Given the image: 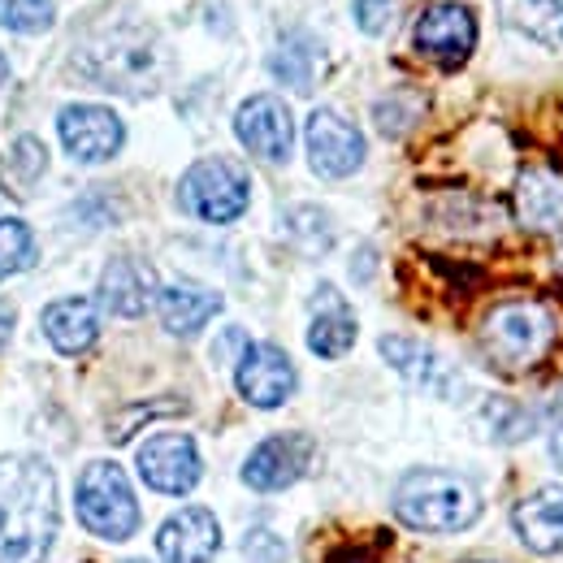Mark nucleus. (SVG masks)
<instances>
[{
  "label": "nucleus",
  "instance_id": "a878e982",
  "mask_svg": "<svg viewBox=\"0 0 563 563\" xmlns=\"http://www.w3.org/2000/svg\"><path fill=\"white\" fill-rule=\"evenodd\" d=\"M482 421H486V429L494 433V442H525V438L538 429V417L525 412V408L511 404V399H490V404L482 408Z\"/></svg>",
  "mask_w": 563,
  "mask_h": 563
},
{
  "label": "nucleus",
  "instance_id": "c85d7f7f",
  "mask_svg": "<svg viewBox=\"0 0 563 563\" xmlns=\"http://www.w3.org/2000/svg\"><path fill=\"white\" fill-rule=\"evenodd\" d=\"M355 22L364 35H382L395 22V0H355Z\"/></svg>",
  "mask_w": 563,
  "mask_h": 563
},
{
  "label": "nucleus",
  "instance_id": "1a4fd4ad",
  "mask_svg": "<svg viewBox=\"0 0 563 563\" xmlns=\"http://www.w3.org/2000/svg\"><path fill=\"white\" fill-rule=\"evenodd\" d=\"M295 382H299L295 377V364H290V355L282 352L278 343H247L243 355H239V364H234L239 395L252 408H261V412L282 408L295 395Z\"/></svg>",
  "mask_w": 563,
  "mask_h": 563
},
{
  "label": "nucleus",
  "instance_id": "6ab92c4d",
  "mask_svg": "<svg viewBox=\"0 0 563 563\" xmlns=\"http://www.w3.org/2000/svg\"><path fill=\"white\" fill-rule=\"evenodd\" d=\"M156 312H161V325L169 334L191 339L221 312V295L209 290V286H196V282H174V286H161Z\"/></svg>",
  "mask_w": 563,
  "mask_h": 563
},
{
  "label": "nucleus",
  "instance_id": "dca6fc26",
  "mask_svg": "<svg viewBox=\"0 0 563 563\" xmlns=\"http://www.w3.org/2000/svg\"><path fill=\"white\" fill-rule=\"evenodd\" d=\"M516 538L547 560H563V486H542L511 507Z\"/></svg>",
  "mask_w": 563,
  "mask_h": 563
},
{
  "label": "nucleus",
  "instance_id": "9b49d317",
  "mask_svg": "<svg viewBox=\"0 0 563 563\" xmlns=\"http://www.w3.org/2000/svg\"><path fill=\"white\" fill-rule=\"evenodd\" d=\"M57 131H62L66 152H70L74 161H82V165H104L126 143L122 118L113 109H104V104H70V109H62Z\"/></svg>",
  "mask_w": 563,
  "mask_h": 563
},
{
  "label": "nucleus",
  "instance_id": "473e14b6",
  "mask_svg": "<svg viewBox=\"0 0 563 563\" xmlns=\"http://www.w3.org/2000/svg\"><path fill=\"white\" fill-rule=\"evenodd\" d=\"M126 563H147V560H126Z\"/></svg>",
  "mask_w": 563,
  "mask_h": 563
},
{
  "label": "nucleus",
  "instance_id": "72a5a7b5",
  "mask_svg": "<svg viewBox=\"0 0 563 563\" xmlns=\"http://www.w3.org/2000/svg\"><path fill=\"white\" fill-rule=\"evenodd\" d=\"M477 563H486V560H477Z\"/></svg>",
  "mask_w": 563,
  "mask_h": 563
},
{
  "label": "nucleus",
  "instance_id": "f257e3e1",
  "mask_svg": "<svg viewBox=\"0 0 563 563\" xmlns=\"http://www.w3.org/2000/svg\"><path fill=\"white\" fill-rule=\"evenodd\" d=\"M57 542V477L40 455H0V563H44Z\"/></svg>",
  "mask_w": 563,
  "mask_h": 563
},
{
  "label": "nucleus",
  "instance_id": "bb28decb",
  "mask_svg": "<svg viewBox=\"0 0 563 563\" xmlns=\"http://www.w3.org/2000/svg\"><path fill=\"white\" fill-rule=\"evenodd\" d=\"M0 26L18 35H40L53 26V0H0Z\"/></svg>",
  "mask_w": 563,
  "mask_h": 563
},
{
  "label": "nucleus",
  "instance_id": "ddd939ff",
  "mask_svg": "<svg viewBox=\"0 0 563 563\" xmlns=\"http://www.w3.org/2000/svg\"><path fill=\"white\" fill-rule=\"evenodd\" d=\"M312 464V438L303 433H274L243 460V486L261 494H278L295 486Z\"/></svg>",
  "mask_w": 563,
  "mask_h": 563
},
{
  "label": "nucleus",
  "instance_id": "20e7f679",
  "mask_svg": "<svg viewBox=\"0 0 563 563\" xmlns=\"http://www.w3.org/2000/svg\"><path fill=\"white\" fill-rule=\"evenodd\" d=\"M74 511L78 525L100 542H126L140 529V498L122 464L96 460L74 482Z\"/></svg>",
  "mask_w": 563,
  "mask_h": 563
},
{
  "label": "nucleus",
  "instance_id": "c756f323",
  "mask_svg": "<svg viewBox=\"0 0 563 563\" xmlns=\"http://www.w3.org/2000/svg\"><path fill=\"white\" fill-rule=\"evenodd\" d=\"M13 321H18V317H13V303H9V299H0V347L13 339Z\"/></svg>",
  "mask_w": 563,
  "mask_h": 563
},
{
  "label": "nucleus",
  "instance_id": "39448f33",
  "mask_svg": "<svg viewBox=\"0 0 563 563\" xmlns=\"http://www.w3.org/2000/svg\"><path fill=\"white\" fill-rule=\"evenodd\" d=\"M555 343V321L538 303H498L482 325V352L498 373L533 368Z\"/></svg>",
  "mask_w": 563,
  "mask_h": 563
},
{
  "label": "nucleus",
  "instance_id": "423d86ee",
  "mask_svg": "<svg viewBox=\"0 0 563 563\" xmlns=\"http://www.w3.org/2000/svg\"><path fill=\"white\" fill-rule=\"evenodd\" d=\"M247 200H252V178L239 161L230 156H205L196 161L183 183H178V205L209 221V225H230L247 212Z\"/></svg>",
  "mask_w": 563,
  "mask_h": 563
},
{
  "label": "nucleus",
  "instance_id": "cd10ccee",
  "mask_svg": "<svg viewBox=\"0 0 563 563\" xmlns=\"http://www.w3.org/2000/svg\"><path fill=\"white\" fill-rule=\"evenodd\" d=\"M243 555L252 563H286V542H282L274 529H252L247 538H243Z\"/></svg>",
  "mask_w": 563,
  "mask_h": 563
},
{
  "label": "nucleus",
  "instance_id": "f8f14e48",
  "mask_svg": "<svg viewBox=\"0 0 563 563\" xmlns=\"http://www.w3.org/2000/svg\"><path fill=\"white\" fill-rule=\"evenodd\" d=\"M308 161L321 178H347L364 165V135L334 109H317L308 118Z\"/></svg>",
  "mask_w": 563,
  "mask_h": 563
},
{
  "label": "nucleus",
  "instance_id": "0eeeda50",
  "mask_svg": "<svg viewBox=\"0 0 563 563\" xmlns=\"http://www.w3.org/2000/svg\"><path fill=\"white\" fill-rule=\"evenodd\" d=\"M143 486L156 494H191L205 477V460L196 438L187 433H152L135 455Z\"/></svg>",
  "mask_w": 563,
  "mask_h": 563
},
{
  "label": "nucleus",
  "instance_id": "9d476101",
  "mask_svg": "<svg viewBox=\"0 0 563 563\" xmlns=\"http://www.w3.org/2000/svg\"><path fill=\"white\" fill-rule=\"evenodd\" d=\"M234 135L252 156L282 165V161H290V147H295V118L269 91L265 96H247L239 104V113H234Z\"/></svg>",
  "mask_w": 563,
  "mask_h": 563
},
{
  "label": "nucleus",
  "instance_id": "4be33fe9",
  "mask_svg": "<svg viewBox=\"0 0 563 563\" xmlns=\"http://www.w3.org/2000/svg\"><path fill=\"white\" fill-rule=\"evenodd\" d=\"M498 13L525 40L563 48V0H498Z\"/></svg>",
  "mask_w": 563,
  "mask_h": 563
},
{
  "label": "nucleus",
  "instance_id": "6e6552de",
  "mask_svg": "<svg viewBox=\"0 0 563 563\" xmlns=\"http://www.w3.org/2000/svg\"><path fill=\"white\" fill-rule=\"evenodd\" d=\"M412 44L421 57L438 62V66H464L477 48V18L460 0H438L417 18Z\"/></svg>",
  "mask_w": 563,
  "mask_h": 563
},
{
  "label": "nucleus",
  "instance_id": "5701e85b",
  "mask_svg": "<svg viewBox=\"0 0 563 563\" xmlns=\"http://www.w3.org/2000/svg\"><path fill=\"white\" fill-rule=\"evenodd\" d=\"M317 66H321V44L308 35V31H290L282 35V44L269 57V70L278 82H286L290 91H312L317 87Z\"/></svg>",
  "mask_w": 563,
  "mask_h": 563
},
{
  "label": "nucleus",
  "instance_id": "2f4dec72",
  "mask_svg": "<svg viewBox=\"0 0 563 563\" xmlns=\"http://www.w3.org/2000/svg\"><path fill=\"white\" fill-rule=\"evenodd\" d=\"M4 78H9V62H4V53H0V87H4Z\"/></svg>",
  "mask_w": 563,
  "mask_h": 563
},
{
  "label": "nucleus",
  "instance_id": "4468645a",
  "mask_svg": "<svg viewBox=\"0 0 563 563\" xmlns=\"http://www.w3.org/2000/svg\"><path fill=\"white\" fill-rule=\"evenodd\" d=\"M221 551V525L209 507H183L156 529V555L165 563H212Z\"/></svg>",
  "mask_w": 563,
  "mask_h": 563
},
{
  "label": "nucleus",
  "instance_id": "2eb2a0df",
  "mask_svg": "<svg viewBox=\"0 0 563 563\" xmlns=\"http://www.w3.org/2000/svg\"><path fill=\"white\" fill-rule=\"evenodd\" d=\"M377 347H382V360H386V364H390L408 386H417V390H424V395H442V399H451V395L460 390L455 368L433 352L429 343H421V339L386 334Z\"/></svg>",
  "mask_w": 563,
  "mask_h": 563
},
{
  "label": "nucleus",
  "instance_id": "7c9ffc66",
  "mask_svg": "<svg viewBox=\"0 0 563 563\" xmlns=\"http://www.w3.org/2000/svg\"><path fill=\"white\" fill-rule=\"evenodd\" d=\"M547 446H551V460H555V468H563V421L551 429V442H547Z\"/></svg>",
  "mask_w": 563,
  "mask_h": 563
},
{
  "label": "nucleus",
  "instance_id": "aec40b11",
  "mask_svg": "<svg viewBox=\"0 0 563 563\" xmlns=\"http://www.w3.org/2000/svg\"><path fill=\"white\" fill-rule=\"evenodd\" d=\"M516 217L529 230H560L563 225V178L555 169L529 165L516 178Z\"/></svg>",
  "mask_w": 563,
  "mask_h": 563
},
{
  "label": "nucleus",
  "instance_id": "f3484780",
  "mask_svg": "<svg viewBox=\"0 0 563 563\" xmlns=\"http://www.w3.org/2000/svg\"><path fill=\"white\" fill-rule=\"evenodd\" d=\"M156 295H161L156 274L140 256H113L104 265V274H100V303L113 317H143Z\"/></svg>",
  "mask_w": 563,
  "mask_h": 563
},
{
  "label": "nucleus",
  "instance_id": "f03ea898",
  "mask_svg": "<svg viewBox=\"0 0 563 563\" xmlns=\"http://www.w3.org/2000/svg\"><path fill=\"white\" fill-rule=\"evenodd\" d=\"M78 70L109 91L147 96L169 70V53L156 31L140 22H118L109 31H96L87 44H78Z\"/></svg>",
  "mask_w": 563,
  "mask_h": 563
},
{
  "label": "nucleus",
  "instance_id": "a211bd4d",
  "mask_svg": "<svg viewBox=\"0 0 563 563\" xmlns=\"http://www.w3.org/2000/svg\"><path fill=\"white\" fill-rule=\"evenodd\" d=\"M355 312L334 286H317L312 295V321H308V347L321 360H339L355 347Z\"/></svg>",
  "mask_w": 563,
  "mask_h": 563
},
{
  "label": "nucleus",
  "instance_id": "7ed1b4c3",
  "mask_svg": "<svg viewBox=\"0 0 563 563\" xmlns=\"http://www.w3.org/2000/svg\"><path fill=\"white\" fill-rule=\"evenodd\" d=\"M482 511L486 503L477 486L442 468H412L395 486V516L417 533H464Z\"/></svg>",
  "mask_w": 563,
  "mask_h": 563
},
{
  "label": "nucleus",
  "instance_id": "393cba45",
  "mask_svg": "<svg viewBox=\"0 0 563 563\" xmlns=\"http://www.w3.org/2000/svg\"><path fill=\"white\" fill-rule=\"evenodd\" d=\"M35 265V234L18 217H0V282Z\"/></svg>",
  "mask_w": 563,
  "mask_h": 563
},
{
  "label": "nucleus",
  "instance_id": "b1692460",
  "mask_svg": "<svg viewBox=\"0 0 563 563\" xmlns=\"http://www.w3.org/2000/svg\"><path fill=\"white\" fill-rule=\"evenodd\" d=\"M44 169H48L44 143L35 140V135H22V140L9 143V152H4V161H0V187H4L9 196L26 200V196L35 191V183L44 178Z\"/></svg>",
  "mask_w": 563,
  "mask_h": 563
},
{
  "label": "nucleus",
  "instance_id": "412c9836",
  "mask_svg": "<svg viewBox=\"0 0 563 563\" xmlns=\"http://www.w3.org/2000/svg\"><path fill=\"white\" fill-rule=\"evenodd\" d=\"M44 334H48V343L57 347L62 355H82L91 343H96V334H100V317H96V303L91 299H57V303H48L44 308Z\"/></svg>",
  "mask_w": 563,
  "mask_h": 563
}]
</instances>
